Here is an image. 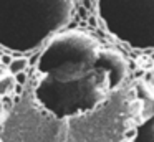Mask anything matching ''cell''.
<instances>
[{"label": "cell", "mask_w": 154, "mask_h": 142, "mask_svg": "<svg viewBox=\"0 0 154 142\" xmlns=\"http://www.w3.org/2000/svg\"><path fill=\"white\" fill-rule=\"evenodd\" d=\"M17 88V78L10 73L0 76V98H5V96L12 94Z\"/></svg>", "instance_id": "obj_1"}, {"label": "cell", "mask_w": 154, "mask_h": 142, "mask_svg": "<svg viewBox=\"0 0 154 142\" xmlns=\"http://www.w3.org/2000/svg\"><path fill=\"white\" fill-rule=\"evenodd\" d=\"M28 68V59L20 56V58H12V63L8 65V73L14 76L20 74V73H25V69Z\"/></svg>", "instance_id": "obj_2"}, {"label": "cell", "mask_w": 154, "mask_h": 142, "mask_svg": "<svg viewBox=\"0 0 154 142\" xmlns=\"http://www.w3.org/2000/svg\"><path fill=\"white\" fill-rule=\"evenodd\" d=\"M137 135V129L136 127H129V129H126L124 131V140H128V142H131L134 137Z\"/></svg>", "instance_id": "obj_3"}, {"label": "cell", "mask_w": 154, "mask_h": 142, "mask_svg": "<svg viewBox=\"0 0 154 142\" xmlns=\"http://www.w3.org/2000/svg\"><path fill=\"white\" fill-rule=\"evenodd\" d=\"M15 78H17L18 84H23V83H25V73H20V74H17Z\"/></svg>", "instance_id": "obj_4"}, {"label": "cell", "mask_w": 154, "mask_h": 142, "mask_svg": "<svg viewBox=\"0 0 154 142\" xmlns=\"http://www.w3.org/2000/svg\"><path fill=\"white\" fill-rule=\"evenodd\" d=\"M4 112H5V101L4 98H0V117L4 116Z\"/></svg>", "instance_id": "obj_5"}, {"label": "cell", "mask_w": 154, "mask_h": 142, "mask_svg": "<svg viewBox=\"0 0 154 142\" xmlns=\"http://www.w3.org/2000/svg\"><path fill=\"white\" fill-rule=\"evenodd\" d=\"M2 131H4V122L0 121V134H2Z\"/></svg>", "instance_id": "obj_6"}, {"label": "cell", "mask_w": 154, "mask_h": 142, "mask_svg": "<svg viewBox=\"0 0 154 142\" xmlns=\"http://www.w3.org/2000/svg\"><path fill=\"white\" fill-rule=\"evenodd\" d=\"M123 142H128V140H123Z\"/></svg>", "instance_id": "obj_7"}, {"label": "cell", "mask_w": 154, "mask_h": 142, "mask_svg": "<svg viewBox=\"0 0 154 142\" xmlns=\"http://www.w3.org/2000/svg\"><path fill=\"white\" fill-rule=\"evenodd\" d=\"M0 142H2V139H0Z\"/></svg>", "instance_id": "obj_8"}]
</instances>
